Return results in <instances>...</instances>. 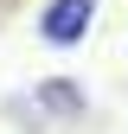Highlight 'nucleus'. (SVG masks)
I'll list each match as a JSON object with an SVG mask.
<instances>
[{"label": "nucleus", "instance_id": "1", "mask_svg": "<svg viewBox=\"0 0 128 134\" xmlns=\"http://www.w3.org/2000/svg\"><path fill=\"white\" fill-rule=\"evenodd\" d=\"M90 26H96V0H45V13H39V38L51 45V51L83 45Z\"/></svg>", "mask_w": 128, "mask_h": 134}, {"label": "nucleus", "instance_id": "2", "mask_svg": "<svg viewBox=\"0 0 128 134\" xmlns=\"http://www.w3.org/2000/svg\"><path fill=\"white\" fill-rule=\"evenodd\" d=\"M26 102H39V121H83L90 115V90L77 77H45Z\"/></svg>", "mask_w": 128, "mask_h": 134}]
</instances>
